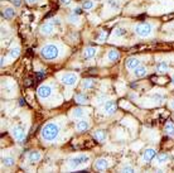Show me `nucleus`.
Instances as JSON below:
<instances>
[{"label": "nucleus", "mask_w": 174, "mask_h": 173, "mask_svg": "<svg viewBox=\"0 0 174 173\" xmlns=\"http://www.w3.org/2000/svg\"><path fill=\"white\" fill-rule=\"evenodd\" d=\"M58 133H59V127L56 123L45 124L43 129H42V137H43V139L48 140V142H53L58 137Z\"/></svg>", "instance_id": "nucleus-1"}, {"label": "nucleus", "mask_w": 174, "mask_h": 173, "mask_svg": "<svg viewBox=\"0 0 174 173\" xmlns=\"http://www.w3.org/2000/svg\"><path fill=\"white\" fill-rule=\"evenodd\" d=\"M40 54L45 59H56L59 54L58 47L56 44H47L40 49Z\"/></svg>", "instance_id": "nucleus-2"}, {"label": "nucleus", "mask_w": 174, "mask_h": 173, "mask_svg": "<svg viewBox=\"0 0 174 173\" xmlns=\"http://www.w3.org/2000/svg\"><path fill=\"white\" fill-rule=\"evenodd\" d=\"M152 30H153V28L148 23H140V24L135 27V33L139 37H143V38L152 34Z\"/></svg>", "instance_id": "nucleus-3"}, {"label": "nucleus", "mask_w": 174, "mask_h": 173, "mask_svg": "<svg viewBox=\"0 0 174 173\" xmlns=\"http://www.w3.org/2000/svg\"><path fill=\"white\" fill-rule=\"evenodd\" d=\"M90 161V157L87 156V154H81V156H77V157H73L71 159L68 161L69 166L72 168H77L78 166H82V164H86Z\"/></svg>", "instance_id": "nucleus-4"}, {"label": "nucleus", "mask_w": 174, "mask_h": 173, "mask_svg": "<svg viewBox=\"0 0 174 173\" xmlns=\"http://www.w3.org/2000/svg\"><path fill=\"white\" fill-rule=\"evenodd\" d=\"M12 134L13 137L18 140V143H24L25 140V132H24V128L20 127V125H17V127H14L12 129Z\"/></svg>", "instance_id": "nucleus-5"}, {"label": "nucleus", "mask_w": 174, "mask_h": 173, "mask_svg": "<svg viewBox=\"0 0 174 173\" xmlns=\"http://www.w3.org/2000/svg\"><path fill=\"white\" fill-rule=\"evenodd\" d=\"M61 81L67 86H74L77 82V75L76 73H64L63 76L61 77Z\"/></svg>", "instance_id": "nucleus-6"}, {"label": "nucleus", "mask_w": 174, "mask_h": 173, "mask_svg": "<svg viewBox=\"0 0 174 173\" xmlns=\"http://www.w3.org/2000/svg\"><path fill=\"white\" fill-rule=\"evenodd\" d=\"M38 96L40 97V99H47V97H49L51 96V93H52V88L51 86L48 85H42L38 87Z\"/></svg>", "instance_id": "nucleus-7"}, {"label": "nucleus", "mask_w": 174, "mask_h": 173, "mask_svg": "<svg viewBox=\"0 0 174 173\" xmlns=\"http://www.w3.org/2000/svg\"><path fill=\"white\" fill-rule=\"evenodd\" d=\"M93 139L96 140L98 143H103L105 140L107 139V133L106 130H102V129H98L96 130L95 133H93Z\"/></svg>", "instance_id": "nucleus-8"}, {"label": "nucleus", "mask_w": 174, "mask_h": 173, "mask_svg": "<svg viewBox=\"0 0 174 173\" xmlns=\"http://www.w3.org/2000/svg\"><path fill=\"white\" fill-rule=\"evenodd\" d=\"M116 109H117V105L115 101H107L105 106H103V111H105L107 115H112L116 111Z\"/></svg>", "instance_id": "nucleus-9"}, {"label": "nucleus", "mask_w": 174, "mask_h": 173, "mask_svg": "<svg viewBox=\"0 0 174 173\" xmlns=\"http://www.w3.org/2000/svg\"><path fill=\"white\" fill-rule=\"evenodd\" d=\"M155 157H157V151H155V149H153V148H148L147 151L144 152V154H143V159L147 161V162L153 161Z\"/></svg>", "instance_id": "nucleus-10"}, {"label": "nucleus", "mask_w": 174, "mask_h": 173, "mask_svg": "<svg viewBox=\"0 0 174 173\" xmlns=\"http://www.w3.org/2000/svg\"><path fill=\"white\" fill-rule=\"evenodd\" d=\"M140 66V61L138 58L135 57H130L126 59V67H128L129 69H135L136 67Z\"/></svg>", "instance_id": "nucleus-11"}, {"label": "nucleus", "mask_w": 174, "mask_h": 173, "mask_svg": "<svg viewBox=\"0 0 174 173\" xmlns=\"http://www.w3.org/2000/svg\"><path fill=\"white\" fill-rule=\"evenodd\" d=\"M95 168H96L97 171L107 169V168H109V162H107V159L100 158V159H97V161H96V163H95Z\"/></svg>", "instance_id": "nucleus-12"}, {"label": "nucleus", "mask_w": 174, "mask_h": 173, "mask_svg": "<svg viewBox=\"0 0 174 173\" xmlns=\"http://www.w3.org/2000/svg\"><path fill=\"white\" fill-rule=\"evenodd\" d=\"M97 53V49L95 48V47H87L86 49L83 51V58H92V57H95Z\"/></svg>", "instance_id": "nucleus-13"}, {"label": "nucleus", "mask_w": 174, "mask_h": 173, "mask_svg": "<svg viewBox=\"0 0 174 173\" xmlns=\"http://www.w3.org/2000/svg\"><path fill=\"white\" fill-rule=\"evenodd\" d=\"M54 30V25L52 23H45L40 27V33L42 34H51Z\"/></svg>", "instance_id": "nucleus-14"}, {"label": "nucleus", "mask_w": 174, "mask_h": 173, "mask_svg": "<svg viewBox=\"0 0 174 173\" xmlns=\"http://www.w3.org/2000/svg\"><path fill=\"white\" fill-rule=\"evenodd\" d=\"M88 128H90V124H88V121L86 119H81L77 123V130L78 132H86Z\"/></svg>", "instance_id": "nucleus-15"}, {"label": "nucleus", "mask_w": 174, "mask_h": 173, "mask_svg": "<svg viewBox=\"0 0 174 173\" xmlns=\"http://www.w3.org/2000/svg\"><path fill=\"white\" fill-rule=\"evenodd\" d=\"M120 54L119 52H117V49H110L109 51V54H107V58H109V61H111V62H116L117 59H119Z\"/></svg>", "instance_id": "nucleus-16"}, {"label": "nucleus", "mask_w": 174, "mask_h": 173, "mask_svg": "<svg viewBox=\"0 0 174 173\" xmlns=\"http://www.w3.org/2000/svg\"><path fill=\"white\" fill-rule=\"evenodd\" d=\"M134 75H135V77H144L145 75H147V68H145L144 66L136 67L134 69Z\"/></svg>", "instance_id": "nucleus-17"}, {"label": "nucleus", "mask_w": 174, "mask_h": 173, "mask_svg": "<svg viewBox=\"0 0 174 173\" xmlns=\"http://www.w3.org/2000/svg\"><path fill=\"white\" fill-rule=\"evenodd\" d=\"M28 158H29L30 162H38L42 158V156H40V153L38 151H32L29 153V156H28Z\"/></svg>", "instance_id": "nucleus-18"}, {"label": "nucleus", "mask_w": 174, "mask_h": 173, "mask_svg": "<svg viewBox=\"0 0 174 173\" xmlns=\"http://www.w3.org/2000/svg\"><path fill=\"white\" fill-rule=\"evenodd\" d=\"M157 71H158V73H160V75L165 73L168 71V63L164 62V61H163V62H159L157 64Z\"/></svg>", "instance_id": "nucleus-19"}, {"label": "nucleus", "mask_w": 174, "mask_h": 173, "mask_svg": "<svg viewBox=\"0 0 174 173\" xmlns=\"http://www.w3.org/2000/svg\"><path fill=\"white\" fill-rule=\"evenodd\" d=\"M1 15L4 18H6V19H12L13 17H15V10H14L13 8H6L5 10H4V13L1 14Z\"/></svg>", "instance_id": "nucleus-20"}, {"label": "nucleus", "mask_w": 174, "mask_h": 173, "mask_svg": "<svg viewBox=\"0 0 174 173\" xmlns=\"http://www.w3.org/2000/svg\"><path fill=\"white\" fill-rule=\"evenodd\" d=\"M164 130H165V133L168 135H170V137H174V124L170 123V121H168L165 124V127H164Z\"/></svg>", "instance_id": "nucleus-21"}, {"label": "nucleus", "mask_w": 174, "mask_h": 173, "mask_svg": "<svg viewBox=\"0 0 174 173\" xmlns=\"http://www.w3.org/2000/svg\"><path fill=\"white\" fill-rule=\"evenodd\" d=\"M96 81L95 80H91V78H88V80H84L82 82V88H84V90H88V88H92L93 86H95Z\"/></svg>", "instance_id": "nucleus-22"}, {"label": "nucleus", "mask_w": 174, "mask_h": 173, "mask_svg": "<svg viewBox=\"0 0 174 173\" xmlns=\"http://www.w3.org/2000/svg\"><path fill=\"white\" fill-rule=\"evenodd\" d=\"M72 116L74 119H81V118H83V116H84V110L77 107V109H74L72 111Z\"/></svg>", "instance_id": "nucleus-23"}, {"label": "nucleus", "mask_w": 174, "mask_h": 173, "mask_svg": "<svg viewBox=\"0 0 174 173\" xmlns=\"http://www.w3.org/2000/svg\"><path fill=\"white\" fill-rule=\"evenodd\" d=\"M74 99H76V101L78 102V104H87V101H88L87 96L84 95V93H77Z\"/></svg>", "instance_id": "nucleus-24"}, {"label": "nucleus", "mask_w": 174, "mask_h": 173, "mask_svg": "<svg viewBox=\"0 0 174 173\" xmlns=\"http://www.w3.org/2000/svg\"><path fill=\"white\" fill-rule=\"evenodd\" d=\"M1 162H3V164L5 167H13L15 161H14V158H12V157H4Z\"/></svg>", "instance_id": "nucleus-25"}, {"label": "nucleus", "mask_w": 174, "mask_h": 173, "mask_svg": "<svg viewBox=\"0 0 174 173\" xmlns=\"http://www.w3.org/2000/svg\"><path fill=\"white\" fill-rule=\"evenodd\" d=\"M125 34H126L125 28L119 27V28H116V29L114 30V35H115V37H124Z\"/></svg>", "instance_id": "nucleus-26"}, {"label": "nucleus", "mask_w": 174, "mask_h": 173, "mask_svg": "<svg viewBox=\"0 0 174 173\" xmlns=\"http://www.w3.org/2000/svg\"><path fill=\"white\" fill-rule=\"evenodd\" d=\"M168 158H169V156L167 153H160V154H158V156H157V161L159 163H164V162L168 161Z\"/></svg>", "instance_id": "nucleus-27"}, {"label": "nucleus", "mask_w": 174, "mask_h": 173, "mask_svg": "<svg viewBox=\"0 0 174 173\" xmlns=\"http://www.w3.org/2000/svg\"><path fill=\"white\" fill-rule=\"evenodd\" d=\"M19 54H20V49L19 48H14V49L10 51V58H13V59L18 58L19 57Z\"/></svg>", "instance_id": "nucleus-28"}, {"label": "nucleus", "mask_w": 174, "mask_h": 173, "mask_svg": "<svg viewBox=\"0 0 174 173\" xmlns=\"http://www.w3.org/2000/svg\"><path fill=\"white\" fill-rule=\"evenodd\" d=\"M93 5H95V3L91 1V0H86V1L83 3V9L84 10H88V9H92Z\"/></svg>", "instance_id": "nucleus-29"}, {"label": "nucleus", "mask_w": 174, "mask_h": 173, "mask_svg": "<svg viewBox=\"0 0 174 173\" xmlns=\"http://www.w3.org/2000/svg\"><path fill=\"white\" fill-rule=\"evenodd\" d=\"M107 3H109V5L111 9H117L119 8V3H117V0H107Z\"/></svg>", "instance_id": "nucleus-30"}, {"label": "nucleus", "mask_w": 174, "mask_h": 173, "mask_svg": "<svg viewBox=\"0 0 174 173\" xmlns=\"http://www.w3.org/2000/svg\"><path fill=\"white\" fill-rule=\"evenodd\" d=\"M152 99H153L154 101H157V102H162V101H163V96L159 95V93H154V95L152 96Z\"/></svg>", "instance_id": "nucleus-31"}, {"label": "nucleus", "mask_w": 174, "mask_h": 173, "mask_svg": "<svg viewBox=\"0 0 174 173\" xmlns=\"http://www.w3.org/2000/svg\"><path fill=\"white\" fill-rule=\"evenodd\" d=\"M68 20H69V23H77L78 22L77 14H71V15L68 17Z\"/></svg>", "instance_id": "nucleus-32"}, {"label": "nucleus", "mask_w": 174, "mask_h": 173, "mask_svg": "<svg viewBox=\"0 0 174 173\" xmlns=\"http://www.w3.org/2000/svg\"><path fill=\"white\" fill-rule=\"evenodd\" d=\"M106 37H107V33H106V32H101L100 35L97 37V41H98V42H103V41L106 39Z\"/></svg>", "instance_id": "nucleus-33"}, {"label": "nucleus", "mask_w": 174, "mask_h": 173, "mask_svg": "<svg viewBox=\"0 0 174 173\" xmlns=\"http://www.w3.org/2000/svg\"><path fill=\"white\" fill-rule=\"evenodd\" d=\"M123 172H134V168L130 166H124L123 167Z\"/></svg>", "instance_id": "nucleus-34"}, {"label": "nucleus", "mask_w": 174, "mask_h": 173, "mask_svg": "<svg viewBox=\"0 0 174 173\" xmlns=\"http://www.w3.org/2000/svg\"><path fill=\"white\" fill-rule=\"evenodd\" d=\"M105 100H106V95H100L97 97V102H98V104H101V102H103Z\"/></svg>", "instance_id": "nucleus-35"}, {"label": "nucleus", "mask_w": 174, "mask_h": 173, "mask_svg": "<svg viewBox=\"0 0 174 173\" xmlns=\"http://www.w3.org/2000/svg\"><path fill=\"white\" fill-rule=\"evenodd\" d=\"M12 1L15 7H20V4H22V0H12Z\"/></svg>", "instance_id": "nucleus-36"}, {"label": "nucleus", "mask_w": 174, "mask_h": 173, "mask_svg": "<svg viewBox=\"0 0 174 173\" xmlns=\"http://www.w3.org/2000/svg\"><path fill=\"white\" fill-rule=\"evenodd\" d=\"M52 24H53V25L57 24L58 25V24H61V22H59V19H57V18H54V19H52Z\"/></svg>", "instance_id": "nucleus-37"}, {"label": "nucleus", "mask_w": 174, "mask_h": 173, "mask_svg": "<svg viewBox=\"0 0 174 173\" xmlns=\"http://www.w3.org/2000/svg\"><path fill=\"white\" fill-rule=\"evenodd\" d=\"M81 8H76V9H74V10H73V13L74 14H77V15H78V14H81Z\"/></svg>", "instance_id": "nucleus-38"}, {"label": "nucleus", "mask_w": 174, "mask_h": 173, "mask_svg": "<svg viewBox=\"0 0 174 173\" xmlns=\"http://www.w3.org/2000/svg\"><path fill=\"white\" fill-rule=\"evenodd\" d=\"M59 1H61V4H63V5H67V4H69L71 0H59Z\"/></svg>", "instance_id": "nucleus-39"}, {"label": "nucleus", "mask_w": 174, "mask_h": 173, "mask_svg": "<svg viewBox=\"0 0 174 173\" xmlns=\"http://www.w3.org/2000/svg\"><path fill=\"white\" fill-rule=\"evenodd\" d=\"M6 34H8V32H6L5 28H4V29H1V35H3V37H6Z\"/></svg>", "instance_id": "nucleus-40"}, {"label": "nucleus", "mask_w": 174, "mask_h": 173, "mask_svg": "<svg viewBox=\"0 0 174 173\" xmlns=\"http://www.w3.org/2000/svg\"><path fill=\"white\" fill-rule=\"evenodd\" d=\"M38 0H27V3L28 4H34V3H37Z\"/></svg>", "instance_id": "nucleus-41"}, {"label": "nucleus", "mask_w": 174, "mask_h": 173, "mask_svg": "<svg viewBox=\"0 0 174 173\" xmlns=\"http://www.w3.org/2000/svg\"><path fill=\"white\" fill-rule=\"evenodd\" d=\"M19 104H20L22 106H24V105H25V101L23 100V99H20V100H19Z\"/></svg>", "instance_id": "nucleus-42"}, {"label": "nucleus", "mask_w": 174, "mask_h": 173, "mask_svg": "<svg viewBox=\"0 0 174 173\" xmlns=\"http://www.w3.org/2000/svg\"><path fill=\"white\" fill-rule=\"evenodd\" d=\"M170 107H172V109H174V100L170 102Z\"/></svg>", "instance_id": "nucleus-43"}, {"label": "nucleus", "mask_w": 174, "mask_h": 173, "mask_svg": "<svg viewBox=\"0 0 174 173\" xmlns=\"http://www.w3.org/2000/svg\"><path fill=\"white\" fill-rule=\"evenodd\" d=\"M4 61H5V59H4V58H1V67L4 66V64H5V62H4Z\"/></svg>", "instance_id": "nucleus-44"}, {"label": "nucleus", "mask_w": 174, "mask_h": 173, "mask_svg": "<svg viewBox=\"0 0 174 173\" xmlns=\"http://www.w3.org/2000/svg\"><path fill=\"white\" fill-rule=\"evenodd\" d=\"M172 80H173L172 82H173V85H174V75H173V77H172Z\"/></svg>", "instance_id": "nucleus-45"}, {"label": "nucleus", "mask_w": 174, "mask_h": 173, "mask_svg": "<svg viewBox=\"0 0 174 173\" xmlns=\"http://www.w3.org/2000/svg\"><path fill=\"white\" fill-rule=\"evenodd\" d=\"M173 119H174V114H173Z\"/></svg>", "instance_id": "nucleus-46"}]
</instances>
